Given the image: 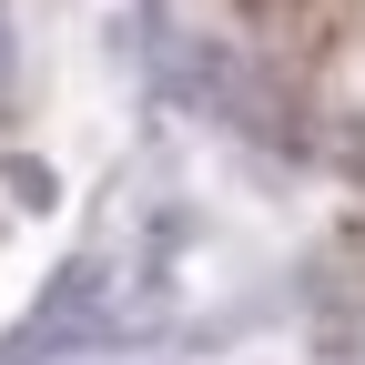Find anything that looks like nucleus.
<instances>
[{"mask_svg":"<svg viewBox=\"0 0 365 365\" xmlns=\"http://www.w3.org/2000/svg\"><path fill=\"white\" fill-rule=\"evenodd\" d=\"M0 102H11V21H0Z\"/></svg>","mask_w":365,"mask_h":365,"instance_id":"f257e3e1","label":"nucleus"}]
</instances>
